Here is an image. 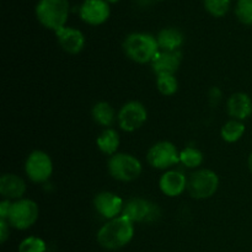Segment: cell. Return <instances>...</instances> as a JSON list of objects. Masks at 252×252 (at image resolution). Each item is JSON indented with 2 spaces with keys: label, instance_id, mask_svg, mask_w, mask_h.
<instances>
[{
  "label": "cell",
  "instance_id": "cell-18",
  "mask_svg": "<svg viewBox=\"0 0 252 252\" xmlns=\"http://www.w3.org/2000/svg\"><path fill=\"white\" fill-rule=\"evenodd\" d=\"M157 41L160 51H179L180 47L184 44V34L175 27H167L158 33Z\"/></svg>",
  "mask_w": 252,
  "mask_h": 252
},
{
  "label": "cell",
  "instance_id": "cell-8",
  "mask_svg": "<svg viewBox=\"0 0 252 252\" xmlns=\"http://www.w3.org/2000/svg\"><path fill=\"white\" fill-rule=\"evenodd\" d=\"M150 166L158 170H166L180 162V153L171 142L155 143L147 154Z\"/></svg>",
  "mask_w": 252,
  "mask_h": 252
},
{
  "label": "cell",
  "instance_id": "cell-1",
  "mask_svg": "<svg viewBox=\"0 0 252 252\" xmlns=\"http://www.w3.org/2000/svg\"><path fill=\"white\" fill-rule=\"evenodd\" d=\"M134 236V223L126 217L120 216L103 224L97 231L96 240L101 248L115 251L125 248Z\"/></svg>",
  "mask_w": 252,
  "mask_h": 252
},
{
  "label": "cell",
  "instance_id": "cell-3",
  "mask_svg": "<svg viewBox=\"0 0 252 252\" xmlns=\"http://www.w3.org/2000/svg\"><path fill=\"white\" fill-rule=\"evenodd\" d=\"M69 9V0H39L36 6V16L42 26L57 32L65 27Z\"/></svg>",
  "mask_w": 252,
  "mask_h": 252
},
{
  "label": "cell",
  "instance_id": "cell-14",
  "mask_svg": "<svg viewBox=\"0 0 252 252\" xmlns=\"http://www.w3.org/2000/svg\"><path fill=\"white\" fill-rule=\"evenodd\" d=\"M59 46L69 54H78L85 47V37L83 32L73 27H63L56 32Z\"/></svg>",
  "mask_w": 252,
  "mask_h": 252
},
{
  "label": "cell",
  "instance_id": "cell-4",
  "mask_svg": "<svg viewBox=\"0 0 252 252\" xmlns=\"http://www.w3.org/2000/svg\"><path fill=\"white\" fill-rule=\"evenodd\" d=\"M108 172L117 181L130 182L142 175V162L135 157L126 153H117L112 155L107 162Z\"/></svg>",
  "mask_w": 252,
  "mask_h": 252
},
{
  "label": "cell",
  "instance_id": "cell-9",
  "mask_svg": "<svg viewBox=\"0 0 252 252\" xmlns=\"http://www.w3.org/2000/svg\"><path fill=\"white\" fill-rule=\"evenodd\" d=\"M117 120L121 129L125 132H134L147 122V108L139 101H129L122 106L118 112Z\"/></svg>",
  "mask_w": 252,
  "mask_h": 252
},
{
  "label": "cell",
  "instance_id": "cell-7",
  "mask_svg": "<svg viewBox=\"0 0 252 252\" xmlns=\"http://www.w3.org/2000/svg\"><path fill=\"white\" fill-rule=\"evenodd\" d=\"M25 172L32 182L43 184L53 172V162L51 157L42 150H34L27 157L25 162Z\"/></svg>",
  "mask_w": 252,
  "mask_h": 252
},
{
  "label": "cell",
  "instance_id": "cell-15",
  "mask_svg": "<svg viewBox=\"0 0 252 252\" xmlns=\"http://www.w3.org/2000/svg\"><path fill=\"white\" fill-rule=\"evenodd\" d=\"M187 181L184 174L177 170H169L159 180V187L167 197H177L187 189Z\"/></svg>",
  "mask_w": 252,
  "mask_h": 252
},
{
  "label": "cell",
  "instance_id": "cell-5",
  "mask_svg": "<svg viewBox=\"0 0 252 252\" xmlns=\"http://www.w3.org/2000/svg\"><path fill=\"white\" fill-rule=\"evenodd\" d=\"M219 187V177L209 169L197 170L187 181V191L194 199H207L213 196Z\"/></svg>",
  "mask_w": 252,
  "mask_h": 252
},
{
  "label": "cell",
  "instance_id": "cell-2",
  "mask_svg": "<svg viewBox=\"0 0 252 252\" xmlns=\"http://www.w3.org/2000/svg\"><path fill=\"white\" fill-rule=\"evenodd\" d=\"M123 49L126 56L138 64L152 63L154 57L160 51L157 37L143 32H135L126 37Z\"/></svg>",
  "mask_w": 252,
  "mask_h": 252
},
{
  "label": "cell",
  "instance_id": "cell-28",
  "mask_svg": "<svg viewBox=\"0 0 252 252\" xmlns=\"http://www.w3.org/2000/svg\"><path fill=\"white\" fill-rule=\"evenodd\" d=\"M11 206L12 203L10 202V199H4V201L0 202V219L7 220V217H9Z\"/></svg>",
  "mask_w": 252,
  "mask_h": 252
},
{
  "label": "cell",
  "instance_id": "cell-13",
  "mask_svg": "<svg viewBox=\"0 0 252 252\" xmlns=\"http://www.w3.org/2000/svg\"><path fill=\"white\" fill-rule=\"evenodd\" d=\"M182 53L180 51H159L152 61V68L158 75H175L181 65Z\"/></svg>",
  "mask_w": 252,
  "mask_h": 252
},
{
  "label": "cell",
  "instance_id": "cell-22",
  "mask_svg": "<svg viewBox=\"0 0 252 252\" xmlns=\"http://www.w3.org/2000/svg\"><path fill=\"white\" fill-rule=\"evenodd\" d=\"M180 162L189 169H196L203 162V154L196 148L187 147L180 152Z\"/></svg>",
  "mask_w": 252,
  "mask_h": 252
},
{
  "label": "cell",
  "instance_id": "cell-29",
  "mask_svg": "<svg viewBox=\"0 0 252 252\" xmlns=\"http://www.w3.org/2000/svg\"><path fill=\"white\" fill-rule=\"evenodd\" d=\"M221 98V91L218 88H213L209 91V101H211L212 105H218L219 101Z\"/></svg>",
  "mask_w": 252,
  "mask_h": 252
},
{
  "label": "cell",
  "instance_id": "cell-25",
  "mask_svg": "<svg viewBox=\"0 0 252 252\" xmlns=\"http://www.w3.org/2000/svg\"><path fill=\"white\" fill-rule=\"evenodd\" d=\"M19 252H46L47 245L43 239L37 236H29L20 243Z\"/></svg>",
  "mask_w": 252,
  "mask_h": 252
},
{
  "label": "cell",
  "instance_id": "cell-12",
  "mask_svg": "<svg viewBox=\"0 0 252 252\" xmlns=\"http://www.w3.org/2000/svg\"><path fill=\"white\" fill-rule=\"evenodd\" d=\"M94 207H95L96 212L103 217L107 220L115 219L122 214L123 207V199L120 196L112 192H100L94 198Z\"/></svg>",
  "mask_w": 252,
  "mask_h": 252
},
{
  "label": "cell",
  "instance_id": "cell-26",
  "mask_svg": "<svg viewBox=\"0 0 252 252\" xmlns=\"http://www.w3.org/2000/svg\"><path fill=\"white\" fill-rule=\"evenodd\" d=\"M235 14L244 25H252V0H238Z\"/></svg>",
  "mask_w": 252,
  "mask_h": 252
},
{
  "label": "cell",
  "instance_id": "cell-19",
  "mask_svg": "<svg viewBox=\"0 0 252 252\" xmlns=\"http://www.w3.org/2000/svg\"><path fill=\"white\" fill-rule=\"evenodd\" d=\"M120 143V135H118L117 130L112 129V128H107L103 130L96 139V145L100 152L106 155H110V157L117 154Z\"/></svg>",
  "mask_w": 252,
  "mask_h": 252
},
{
  "label": "cell",
  "instance_id": "cell-6",
  "mask_svg": "<svg viewBox=\"0 0 252 252\" xmlns=\"http://www.w3.org/2000/svg\"><path fill=\"white\" fill-rule=\"evenodd\" d=\"M38 216L39 209L36 202L21 198L12 203L7 221L10 226L17 230H26L36 223Z\"/></svg>",
  "mask_w": 252,
  "mask_h": 252
},
{
  "label": "cell",
  "instance_id": "cell-21",
  "mask_svg": "<svg viewBox=\"0 0 252 252\" xmlns=\"http://www.w3.org/2000/svg\"><path fill=\"white\" fill-rule=\"evenodd\" d=\"M244 133H245V125L238 120H231L226 122L220 130L221 138L226 143L238 142L243 138Z\"/></svg>",
  "mask_w": 252,
  "mask_h": 252
},
{
  "label": "cell",
  "instance_id": "cell-11",
  "mask_svg": "<svg viewBox=\"0 0 252 252\" xmlns=\"http://www.w3.org/2000/svg\"><path fill=\"white\" fill-rule=\"evenodd\" d=\"M79 14L84 22L91 26H97L107 21L111 9L106 0H84Z\"/></svg>",
  "mask_w": 252,
  "mask_h": 252
},
{
  "label": "cell",
  "instance_id": "cell-10",
  "mask_svg": "<svg viewBox=\"0 0 252 252\" xmlns=\"http://www.w3.org/2000/svg\"><path fill=\"white\" fill-rule=\"evenodd\" d=\"M122 216L133 223L152 221L159 217V208L147 199L133 198L125 203Z\"/></svg>",
  "mask_w": 252,
  "mask_h": 252
},
{
  "label": "cell",
  "instance_id": "cell-16",
  "mask_svg": "<svg viewBox=\"0 0 252 252\" xmlns=\"http://www.w3.org/2000/svg\"><path fill=\"white\" fill-rule=\"evenodd\" d=\"M26 192V184L15 174H4L0 177V193L5 199H21Z\"/></svg>",
  "mask_w": 252,
  "mask_h": 252
},
{
  "label": "cell",
  "instance_id": "cell-20",
  "mask_svg": "<svg viewBox=\"0 0 252 252\" xmlns=\"http://www.w3.org/2000/svg\"><path fill=\"white\" fill-rule=\"evenodd\" d=\"M91 115H93L94 121L102 127H110L115 122V111L112 106L105 101L95 103L91 110Z\"/></svg>",
  "mask_w": 252,
  "mask_h": 252
},
{
  "label": "cell",
  "instance_id": "cell-24",
  "mask_svg": "<svg viewBox=\"0 0 252 252\" xmlns=\"http://www.w3.org/2000/svg\"><path fill=\"white\" fill-rule=\"evenodd\" d=\"M203 4L214 17H223L230 9V0H203Z\"/></svg>",
  "mask_w": 252,
  "mask_h": 252
},
{
  "label": "cell",
  "instance_id": "cell-31",
  "mask_svg": "<svg viewBox=\"0 0 252 252\" xmlns=\"http://www.w3.org/2000/svg\"><path fill=\"white\" fill-rule=\"evenodd\" d=\"M106 1H107V2H117V1H120V0H106Z\"/></svg>",
  "mask_w": 252,
  "mask_h": 252
},
{
  "label": "cell",
  "instance_id": "cell-17",
  "mask_svg": "<svg viewBox=\"0 0 252 252\" xmlns=\"http://www.w3.org/2000/svg\"><path fill=\"white\" fill-rule=\"evenodd\" d=\"M228 113L234 120L244 121L252 113V101L250 96L244 93H236L229 97Z\"/></svg>",
  "mask_w": 252,
  "mask_h": 252
},
{
  "label": "cell",
  "instance_id": "cell-27",
  "mask_svg": "<svg viewBox=\"0 0 252 252\" xmlns=\"http://www.w3.org/2000/svg\"><path fill=\"white\" fill-rule=\"evenodd\" d=\"M10 236V224L5 219H0V241L2 244L9 239Z\"/></svg>",
  "mask_w": 252,
  "mask_h": 252
},
{
  "label": "cell",
  "instance_id": "cell-30",
  "mask_svg": "<svg viewBox=\"0 0 252 252\" xmlns=\"http://www.w3.org/2000/svg\"><path fill=\"white\" fill-rule=\"evenodd\" d=\"M248 165H249V169H250V171H251V174H252V153L250 154V157H249Z\"/></svg>",
  "mask_w": 252,
  "mask_h": 252
},
{
  "label": "cell",
  "instance_id": "cell-23",
  "mask_svg": "<svg viewBox=\"0 0 252 252\" xmlns=\"http://www.w3.org/2000/svg\"><path fill=\"white\" fill-rule=\"evenodd\" d=\"M157 86L160 94L165 96H171L179 90V81L175 75H158Z\"/></svg>",
  "mask_w": 252,
  "mask_h": 252
}]
</instances>
